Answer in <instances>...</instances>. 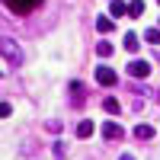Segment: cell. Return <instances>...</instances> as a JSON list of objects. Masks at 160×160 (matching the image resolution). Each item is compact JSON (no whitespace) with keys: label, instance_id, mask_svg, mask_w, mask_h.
<instances>
[{"label":"cell","instance_id":"5bb4252c","mask_svg":"<svg viewBox=\"0 0 160 160\" xmlns=\"http://www.w3.org/2000/svg\"><path fill=\"white\" fill-rule=\"evenodd\" d=\"M144 38H148L151 45H157V42H160V29H148V32H144Z\"/></svg>","mask_w":160,"mask_h":160},{"label":"cell","instance_id":"8fae6325","mask_svg":"<svg viewBox=\"0 0 160 160\" xmlns=\"http://www.w3.org/2000/svg\"><path fill=\"white\" fill-rule=\"evenodd\" d=\"M102 109H106V112H112V115H115L118 109H122V106H118V99H112V96H109V99H106V102H102Z\"/></svg>","mask_w":160,"mask_h":160},{"label":"cell","instance_id":"52a82bcc","mask_svg":"<svg viewBox=\"0 0 160 160\" xmlns=\"http://www.w3.org/2000/svg\"><path fill=\"white\" fill-rule=\"evenodd\" d=\"M135 135L148 141V138H154V128H151V125H138V128H135Z\"/></svg>","mask_w":160,"mask_h":160},{"label":"cell","instance_id":"6da1fadb","mask_svg":"<svg viewBox=\"0 0 160 160\" xmlns=\"http://www.w3.org/2000/svg\"><path fill=\"white\" fill-rule=\"evenodd\" d=\"M3 3H7V10H10V13H16V16H26V13L38 10L45 0H3Z\"/></svg>","mask_w":160,"mask_h":160},{"label":"cell","instance_id":"4fadbf2b","mask_svg":"<svg viewBox=\"0 0 160 160\" xmlns=\"http://www.w3.org/2000/svg\"><path fill=\"white\" fill-rule=\"evenodd\" d=\"M125 48H128V51H135V48H138V35H135V32H128V35H125Z\"/></svg>","mask_w":160,"mask_h":160},{"label":"cell","instance_id":"ba28073f","mask_svg":"<svg viewBox=\"0 0 160 160\" xmlns=\"http://www.w3.org/2000/svg\"><path fill=\"white\" fill-rule=\"evenodd\" d=\"M96 29H99V32H112V19H109V16H99V19H96Z\"/></svg>","mask_w":160,"mask_h":160},{"label":"cell","instance_id":"5b68a950","mask_svg":"<svg viewBox=\"0 0 160 160\" xmlns=\"http://www.w3.org/2000/svg\"><path fill=\"white\" fill-rule=\"evenodd\" d=\"M3 58H7L10 64L19 61V51H16V45H13V42H3Z\"/></svg>","mask_w":160,"mask_h":160},{"label":"cell","instance_id":"7a4b0ae2","mask_svg":"<svg viewBox=\"0 0 160 160\" xmlns=\"http://www.w3.org/2000/svg\"><path fill=\"white\" fill-rule=\"evenodd\" d=\"M128 74H131V77H148V74H151V64H148V61H131V64H128Z\"/></svg>","mask_w":160,"mask_h":160},{"label":"cell","instance_id":"8992f818","mask_svg":"<svg viewBox=\"0 0 160 160\" xmlns=\"http://www.w3.org/2000/svg\"><path fill=\"white\" fill-rule=\"evenodd\" d=\"M77 135H80V138H90V135H93V122H90V118H87V122H80Z\"/></svg>","mask_w":160,"mask_h":160},{"label":"cell","instance_id":"9c48e42d","mask_svg":"<svg viewBox=\"0 0 160 160\" xmlns=\"http://www.w3.org/2000/svg\"><path fill=\"white\" fill-rule=\"evenodd\" d=\"M128 13H131V16H141V13H144V3H141V0H131V3H128Z\"/></svg>","mask_w":160,"mask_h":160},{"label":"cell","instance_id":"7c38bea8","mask_svg":"<svg viewBox=\"0 0 160 160\" xmlns=\"http://www.w3.org/2000/svg\"><path fill=\"white\" fill-rule=\"evenodd\" d=\"M96 55H99V58H109V55H112V45H109V42H99V45H96Z\"/></svg>","mask_w":160,"mask_h":160},{"label":"cell","instance_id":"277c9868","mask_svg":"<svg viewBox=\"0 0 160 160\" xmlns=\"http://www.w3.org/2000/svg\"><path fill=\"white\" fill-rule=\"evenodd\" d=\"M102 135L109 138V141H115V138H122V128H118L115 122H106V125H102Z\"/></svg>","mask_w":160,"mask_h":160},{"label":"cell","instance_id":"9a60e30c","mask_svg":"<svg viewBox=\"0 0 160 160\" xmlns=\"http://www.w3.org/2000/svg\"><path fill=\"white\" fill-rule=\"evenodd\" d=\"M122 160H135V157H128V154H125V157H122Z\"/></svg>","mask_w":160,"mask_h":160},{"label":"cell","instance_id":"30bf717a","mask_svg":"<svg viewBox=\"0 0 160 160\" xmlns=\"http://www.w3.org/2000/svg\"><path fill=\"white\" fill-rule=\"evenodd\" d=\"M122 13H128V7L122 3V0H112V19H115V16H122Z\"/></svg>","mask_w":160,"mask_h":160},{"label":"cell","instance_id":"3957f363","mask_svg":"<svg viewBox=\"0 0 160 160\" xmlns=\"http://www.w3.org/2000/svg\"><path fill=\"white\" fill-rule=\"evenodd\" d=\"M96 80H99L102 87H112L118 77H115V71H109V68H96Z\"/></svg>","mask_w":160,"mask_h":160}]
</instances>
